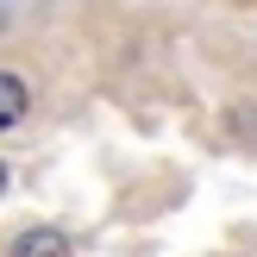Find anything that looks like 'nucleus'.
Returning a JSON list of instances; mask_svg holds the SVG:
<instances>
[{
    "label": "nucleus",
    "instance_id": "nucleus-2",
    "mask_svg": "<svg viewBox=\"0 0 257 257\" xmlns=\"http://www.w3.org/2000/svg\"><path fill=\"white\" fill-rule=\"evenodd\" d=\"M25 107H32V88H25L19 75L0 69V132H7V125H19V119H25Z\"/></svg>",
    "mask_w": 257,
    "mask_h": 257
},
{
    "label": "nucleus",
    "instance_id": "nucleus-3",
    "mask_svg": "<svg viewBox=\"0 0 257 257\" xmlns=\"http://www.w3.org/2000/svg\"><path fill=\"white\" fill-rule=\"evenodd\" d=\"M0 195H7V163H0Z\"/></svg>",
    "mask_w": 257,
    "mask_h": 257
},
{
    "label": "nucleus",
    "instance_id": "nucleus-1",
    "mask_svg": "<svg viewBox=\"0 0 257 257\" xmlns=\"http://www.w3.org/2000/svg\"><path fill=\"white\" fill-rule=\"evenodd\" d=\"M7 257H69V238H63L57 226H32V232L13 238V251H7Z\"/></svg>",
    "mask_w": 257,
    "mask_h": 257
}]
</instances>
